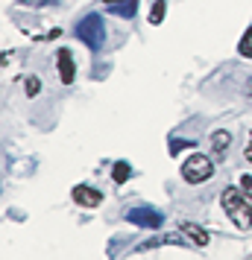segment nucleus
Returning a JSON list of instances; mask_svg holds the SVG:
<instances>
[{"label": "nucleus", "instance_id": "nucleus-8", "mask_svg": "<svg viewBox=\"0 0 252 260\" xmlns=\"http://www.w3.org/2000/svg\"><path fill=\"white\" fill-rule=\"evenodd\" d=\"M179 231L185 237H188V240H191L193 246H208V231H205V228H200V225H193V222H182L179 225Z\"/></svg>", "mask_w": 252, "mask_h": 260}, {"label": "nucleus", "instance_id": "nucleus-9", "mask_svg": "<svg viewBox=\"0 0 252 260\" xmlns=\"http://www.w3.org/2000/svg\"><path fill=\"white\" fill-rule=\"evenodd\" d=\"M229 143H232V135L226 129H220L211 135V149H214V155H223L229 149Z\"/></svg>", "mask_w": 252, "mask_h": 260}, {"label": "nucleus", "instance_id": "nucleus-15", "mask_svg": "<svg viewBox=\"0 0 252 260\" xmlns=\"http://www.w3.org/2000/svg\"><path fill=\"white\" fill-rule=\"evenodd\" d=\"M182 146H193V143H188V141H173V149H170V152L176 155V152L182 149Z\"/></svg>", "mask_w": 252, "mask_h": 260}, {"label": "nucleus", "instance_id": "nucleus-6", "mask_svg": "<svg viewBox=\"0 0 252 260\" xmlns=\"http://www.w3.org/2000/svg\"><path fill=\"white\" fill-rule=\"evenodd\" d=\"M56 68H59V79L62 82L71 85L73 76H76V64H73L71 50H59V53H56Z\"/></svg>", "mask_w": 252, "mask_h": 260}, {"label": "nucleus", "instance_id": "nucleus-2", "mask_svg": "<svg viewBox=\"0 0 252 260\" xmlns=\"http://www.w3.org/2000/svg\"><path fill=\"white\" fill-rule=\"evenodd\" d=\"M76 38L82 41L85 47H91L94 53L103 50V44H106V24H103V15L100 12L85 15L82 21L76 24Z\"/></svg>", "mask_w": 252, "mask_h": 260}, {"label": "nucleus", "instance_id": "nucleus-14", "mask_svg": "<svg viewBox=\"0 0 252 260\" xmlns=\"http://www.w3.org/2000/svg\"><path fill=\"white\" fill-rule=\"evenodd\" d=\"M24 85H26V96H36L38 91H41V82H38V76H26Z\"/></svg>", "mask_w": 252, "mask_h": 260}, {"label": "nucleus", "instance_id": "nucleus-1", "mask_svg": "<svg viewBox=\"0 0 252 260\" xmlns=\"http://www.w3.org/2000/svg\"><path fill=\"white\" fill-rule=\"evenodd\" d=\"M220 202H223V211L232 222L238 225L240 231H249L252 228V193L243 187H226L220 193Z\"/></svg>", "mask_w": 252, "mask_h": 260}, {"label": "nucleus", "instance_id": "nucleus-5", "mask_svg": "<svg viewBox=\"0 0 252 260\" xmlns=\"http://www.w3.org/2000/svg\"><path fill=\"white\" fill-rule=\"evenodd\" d=\"M71 196L76 205H82V208H100L103 205V193L97 187H91V184H76V187L71 190Z\"/></svg>", "mask_w": 252, "mask_h": 260}, {"label": "nucleus", "instance_id": "nucleus-17", "mask_svg": "<svg viewBox=\"0 0 252 260\" xmlns=\"http://www.w3.org/2000/svg\"><path fill=\"white\" fill-rule=\"evenodd\" d=\"M240 187L249 190V187H252V178H249V176H240Z\"/></svg>", "mask_w": 252, "mask_h": 260}, {"label": "nucleus", "instance_id": "nucleus-18", "mask_svg": "<svg viewBox=\"0 0 252 260\" xmlns=\"http://www.w3.org/2000/svg\"><path fill=\"white\" fill-rule=\"evenodd\" d=\"M246 96L252 100V76H249V82H246Z\"/></svg>", "mask_w": 252, "mask_h": 260}, {"label": "nucleus", "instance_id": "nucleus-12", "mask_svg": "<svg viewBox=\"0 0 252 260\" xmlns=\"http://www.w3.org/2000/svg\"><path fill=\"white\" fill-rule=\"evenodd\" d=\"M238 53L243 56V59H252V26L246 29V36L240 38V44H238Z\"/></svg>", "mask_w": 252, "mask_h": 260}, {"label": "nucleus", "instance_id": "nucleus-4", "mask_svg": "<svg viewBox=\"0 0 252 260\" xmlns=\"http://www.w3.org/2000/svg\"><path fill=\"white\" fill-rule=\"evenodd\" d=\"M126 222L138 225V228H161V222H164V213L156 211V208H147V205H141V208H129V211H126Z\"/></svg>", "mask_w": 252, "mask_h": 260}, {"label": "nucleus", "instance_id": "nucleus-7", "mask_svg": "<svg viewBox=\"0 0 252 260\" xmlns=\"http://www.w3.org/2000/svg\"><path fill=\"white\" fill-rule=\"evenodd\" d=\"M108 15H118V18H135L138 12V0H103Z\"/></svg>", "mask_w": 252, "mask_h": 260}, {"label": "nucleus", "instance_id": "nucleus-11", "mask_svg": "<svg viewBox=\"0 0 252 260\" xmlns=\"http://www.w3.org/2000/svg\"><path fill=\"white\" fill-rule=\"evenodd\" d=\"M164 12H167V3H164V0H156L153 9H150V24L158 26L161 21H164Z\"/></svg>", "mask_w": 252, "mask_h": 260}, {"label": "nucleus", "instance_id": "nucleus-16", "mask_svg": "<svg viewBox=\"0 0 252 260\" xmlns=\"http://www.w3.org/2000/svg\"><path fill=\"white\" fill-rule=\"evenodd\" d=\"M243 152H246V161H252V132H249V141H246V149Z\"/></svg>", "mask_w": 252, "mask_h": 260}, {"label": "nucleus", "instance_id": "nucleus-13", "mask_svg": "<svg viewBox=\"0 0 252 260\" xmlns=\"http://www.w3.org/2000/svg\"><path fill=\"white\" fill-rule=\"evenodd\" d=\"M156 246H164V237H150V240H144V243H138L135 251H147V248H156Z\"/></svg>", "mask_w": 252, "mask_h": 260}, {"label": "nucleus", "instance_id": "nucleus-10", "mask_svg": "<svg viewBox=\"0 0 252 260\" xmlns=\"http://www.w3.org/2000/svg\"><path fill=\"white\" fill-rule=\"evenodd\" d=\"M132 176V167L126 164V161H118V164L111 167V178H115V184H126Z\"/></svg>", "mask_w": 252, "mask_h": 260}, {"label": "nucleus", "instance_id": "nucleus-3", "mask_svg": "<svg viewBox=\"0 0 252 260\" xmlns=\"http://www.w3.org/2000/svg\"><path fill=\"white\" fill-rule=\"evenodd\" d=\"M182 178L188 181V184H200V181H208V178L214 176V164H211V158L208 155H200L193 152L185 164H182Z\"/></svg>", "mask_w": 252, "mask_h": 260}]
</instances>
